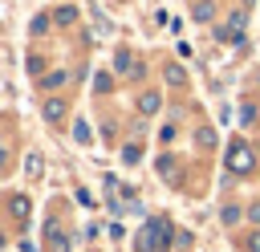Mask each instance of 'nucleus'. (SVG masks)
Listing matches in <instances>:
<instances>
[{"mask_svg": "<svg viewBox=\"0 0 260 252\" xmlns=\"http://www.w3.org/2000/svg\"><path fill=\"white\" fill-rule=\"evenodd\" d=\"M167 240H171L167 219H150V224H146V232L138 236V248H142V252H158V248H167Z\"/></svg>", "mask_w": 260, "mask_h": 252, "instance_id": "nucleus-1", "label": "nucleus"}, {"mask_svg": "<svg viewBox=\"0 0 260 252\" xmlns=\"http://www.w3.org/2000/svg\"><path fill=\"white\" fill-rule=\"evenodd\" d=\"M232 171H252V150L244 146V142H232Z\"/></svg>", "mask_w": 260, "mask_h": 252, "instance_id": "nucleus-2", "label": "nucleus"}, {"mask_svg": "<svg viewBox=\"0 0 260 252\" xmlns=\"http://www.w3.org/2000/svg\"><path fill=\"white\" fill-rule=\"evenodd\" d=\"M158 106H162V98H158V93H142V98H138V110H142V114H154Z\"/></svg>", "mask_w": 260, "mask_h": 252, "instance_id": "nucleus-3", "label": "nucleus"}, {"mask_svg": "<svg viewBox=\"0 0 260 252\" xmlns=\"http://www.w3.org/2000/svg\"><path fill=\"white\" fill-rule=\"evenodd\" d=\"M8 211H12L16 219H24V215H28V199H24V195H12V199H8Z\"/></svg>", "mask_w": 260, "mask_h": 252, "instance_id": "nucleus-4", "label": "nucleus"}, {"mask_svg": "<svg viewBox=\"0 0 260 252\" xmlns=\"http://www.w3.org/2000/svg\"><path fill=\"white\" fill-rule=\"evenodd\" d=\"M61 114H65V106H61L57 98H49V102H45V118H49V122H61Z\"/></svg>", "mask_w": 260, "mask_h": 252, "instance_id": "nucleus-5", "label": "nucleus"}, {"mask_svg": "<svg viewBox=\"0 0 260 252\" xmlns=\"http://www.w3.org/2000/svg\"><path fill=\"white\" fill-rule=\"evenodd\" d=\"M73 20H77V8L61 4V8H57V24H73Z\"/></svg>", "mask_w": 260, "mask_h": 252, "instance_id": "nucleus-6", "label": "nucleus"}, {"mask_svg": "<svg viewBox=\"0 0 260 252\" xmlns=\"http://www.w3.org/2000/svg\"><path fill=\"white\" fill-rule=\"evenodd\" d=\"M93 24H98V28H102V33H106V37H110V33H114V24H110V20H106V16H102V12H98V8H93Z\"/></svg>", "mask_w": 260, "mask_h": 252, "instance_id": "nucleus-7", "label": "nucleus"}, {"mask_svg": "<svg viewBox=\"0 0 260 252\" xmlns=\"http://www.w3.org/2000/svg\"><path fill=\"white\" fill-rule=\"evenodd\" d=\"M167 81H171V85H183L187 77H183V69H179V65H171V69H167Z\"/></svg>", "mask_w": 260, "mask_h": 252, "instance_id": "nucleus-8", "label": "nucleus"}, {"mask_svg": "<svg viewBox=\"0 0 260 252\" xmlns=\"http://www.w3.org/2000/svg\"><path fill=\"white\" fill-rule=\"evenodd\" d=\"M73 138H77V142H89V126L77 122V126H73Z\"/></svg>", "mask_w": 260, "mask_h": 252, "instance_id": "nucleus-9", "label": "nucleus"}, {"mask_svg": "<svg viewBox=\"0 0 260 252\" xmlns=\"http://www.w3.org/2000/svg\"><path fill=\"white\" fill-rule=\"evenodd\" d=\"M24 171H28V175H41V159H37V154H28V163H24Z\"/></svg>", "mask_w": 260, "mask_h": 252, "instance_id": "nucleus-10", "label": "nucleus"}, {"mask_svg": "<svg viewBox=\"0 0 260 252\" xmlns=\"http://www.w3.org/2000/svg\"><path fill=\"white\" fill-rule=\"evenodd\" d=\"M195 20H211V4H199L195 8Z\"/></svg>", "mask_w": 260, "mask_h": 252, "instance_id": "nucleus-11", "label": "nucleus"}, {"mask_svg": "<svg viewBox=\"0 0 260 252\" xmlns=\"http://www.w3.org/2000/svg\"><path fill=\"white\" fill-rule=\"evenodd\" d=\"M122 159L126 163H138V146H122Z\"/></svg>", "mask_w": 260, "mask_h": 252, "instance_id": "nucleus-12", "label": "nucleus"}, {"mask_svg": "<svg viewBox=\"0 0 260 252\" xmlns=\"http://www.w3.org/2000/svg\"><path fill=\"white\" fill-rule=\"evenodd\" d=\"M240 219V207H223V224H236Z\"/></svg>", "mask_w": 260, "mask_h": 252, "instance_id": "nucleus-13", "label": "nucleus"}, {"mask_svg": "<svg viewBox=\"0 0 260 252\" xmlns=\"http://www.w3.org/2000/svg\"><path fill=\"white\" fill-rule=\"evenodd\" d=\"M248 248H252V252H260V232H256V236L248 240Z\"/></svg>", "mask_w": 260, "mask_h": 252, "instance_id": "nucleus-14", "label": "nucleus"}]
</instances>
